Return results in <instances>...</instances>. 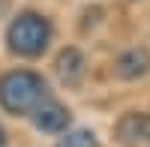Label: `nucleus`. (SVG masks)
<instances>
[{
	"label": "nucleus",
	"instance_id": "1",
	"mask_svg": "<svg viewBox=\"0 0 150 147\" xmlns=\"http://www.w3.org/2000/svg\"><path fill=\"white\" fill-rule=\"evenodd\" d=\"M45 78L33 69H12L0 78V105L9 114H30L45 102Z\"/></svg>",
	"mask_w": 150,
	"mask_h": 147
},
{
	"label": "nucleus",
	"instance_id": "2",
	"mask_svg": "<svg viewBox=\"0 0 150 147\" xmlns=\"http://www.w3.org/2000/svg\"><path fill=\"white\" fill-rule=\"evenodd\" d=\"M9 51L18 57H39L51 42V21L39 12H21L6 30Z\"/></svg>",
	"mask_w": 150,
	"mask_h": 147
},
{
	"label": "nucleus",
	"instance_id": "3",
	"mask_svg": "<svg viewBox=\"0 0 150 147\" xmlns=\"http://www.w3.org/2000/svg\"><path fill=\"white\" fill-rule=\"evenodd\" d=\"M114 135L123 147H144L150 144V111H126L117 126Z\"/></svg>",
	"mask_w": 150,
	"mask_h": 147
},
{
	"label": "nucleus",
	"instance_id": "4",
	"mask_svg": "<svg viewBox=\"0 0 150 147\" xmlns=\"http://www.w3.org/2000/svg\"><path fill=\"white\" fill-rule=\"evenodd\" d=\"M54 69L63 84L75 87V84H81V78L87 75V57L78 51V48H63V51L57 54L54 60Z\"/></svg>",
	"mask_w": 150,
	"mask_h": 147
},
{
	"label": "nucleus",
	"instance_id": "5",
	"mask_svg": "<svg viewBox=\"0 0 150 147\" xmlns=\"http://www.w3.org/2000/svg\"><path fill=\"white\" fill-rule=\"evenodd\" d=\"M114 72L120 78H126V81H135V78H144L147 72H150V51L144 45L138 48H129V51H123L117 60H114Z\"/></svg>",
	"mask_w": 150,
	"mask_h": 147
},
{
	"label": "nucleus",
	"instance_id": "6",
	"mask_svg": "<svg viewBox=\"0 0 150 147\" xmlns=\"http://www.w3.org/2000/svg\"><path fill=\"white\" fill-rule=\"evenodd\" d=\"M69 108L66 105H60L54 99H45L39 108L33 111V123L36 129H42V132H63L69 126Z\"/></svg>",
	"mask_w": 150,
	"mask_h": 147
},
{
	"label": "nucleus",
	"instance_id": "7",
	"mask_svg": "<svg viewBox=\"0 0 150 147\" xmlns=\"http://www.w3.org/2000/svg\"><path fill=\"white\" fill-rule=\"evenodd\" d=\"M57 147H99V141H96V135L90 129H72L60 138Z\"/></svg>",
	"mask_w": 150,
	"mask_h": 147
},
{
	"label": "nucleus",
	"instance_id": "8",
	"mask_svg": "<svg viewBox=\"0 0 150 147\" xmlns=\"http://www.w3.org/2000/svg\"><path fill=\"white\" fill-rule=\"evenodd\" d=\"M6 144V135H3V129H0V147H3Z\"/></svg>",
	"mask_w": 150,
	"mask_h": 147
}]
</instances>
